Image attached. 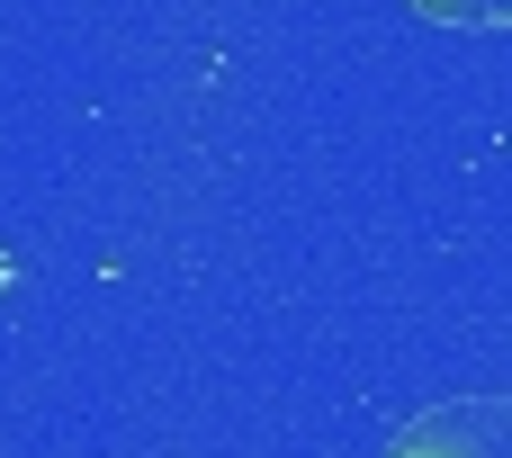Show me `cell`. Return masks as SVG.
Segmentation results:
<instances>
[{
	"instance_id": "cell-2",
	"label": "cell",
	"mask_w": 512,
	"mask_h": 458,
	"mask_svg": "<svg viewBox=\"0 0 512 458\" xmlns=\"http://www.w3.org/2000/svg\"><path fill=\"white\" fill-rule=\"evenodd\" d=\"M441 27H512V0H414Z\"/></svg>"
},
{
	"instance_id": "cell-1",
	"label": "cell",
	"mask_w": 512,
	"mask_h": 458,
	"mask_svg": "<svg viewBox=\"0 0 512 458\" xmlns=\"http://www.w3.org/2000/svg\"><path fill=\"white\" fill-rule=\"evenodd\" d=\"M378 458H512V396H495V387L441 396V405L405 414Z\"/></svg>"
}]
</instances>
